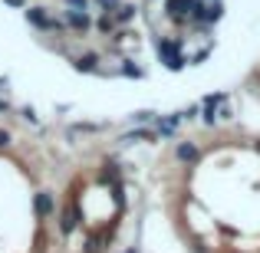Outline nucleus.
<instances>
[{
  "mask_svg": "<svg viewBox=\"0 0 260 253\" xmlns=\"http://www.w3.org/2000/svg\"><path fill=\"white\" fill-rule=\"evenodd\" d=\"M53 197V217L63 237H83V253H102L112 243L115 227L125 214V181L115 161L79 168Z\"/></svg>",
  "mask_w": 260,
  "mask_h": 253,
  "instance_id": "1",
  "label": "nucleus"
},
{
  "mask_svg": "<svg viewBox=\"0 0 260 253\" xmlns=\"http://www.w3.org/2000/svg\"><path fill=\"white\" fill-rule=\"evenodd\" d=\"M228 253H241V250H228Z\"/></svg>",
  "mask_w": 260,
  "mask_h": 253,
  "instance_id": "2",
  "label": "nucleus"
}]
</instances>
